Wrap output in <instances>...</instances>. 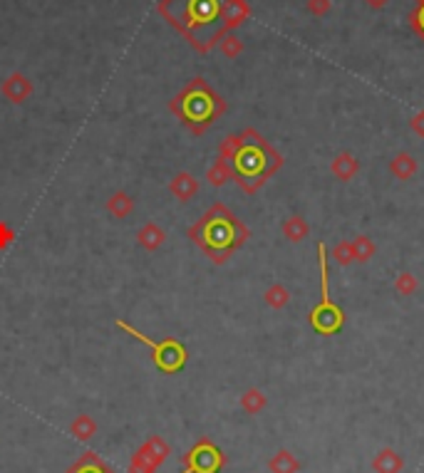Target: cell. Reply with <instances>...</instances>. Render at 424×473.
Returning <instances> with one entry per match:
<instances>
[{"label":"cell","mask_w":424,"mask_h":473,"mask_svg":"<svg viewBox=\"0 0 424 473\" xmlns=\"http://www.w3.org/2000/svg\"><path fill=\"white\" fill-rule=\"evenodd\" d=\"M164 6H179V13H169V23L189 37L196 50L208 52L204 30L216 25L218 37H226L228 30L243 25L251 16V6L246 0H167ZM218 40V42H221Z\"/></svg>","instance_id":"1"},{"label":"cell","mask_w":424,"mask_h":473,"mask_svg":"<svg viewBox=\"0 0 424 473\" xmlns=\"http://www.w3.org/2000/svg\"><path fill=\"white\" fill-rule=\"evenodd\" d=\"M189 238L211 258L216 265H223L243 243L251 238L246 223L238 221L233 211H228L223 203H213L199 223L189 228Z\"/></svg>","instance_id":"2"},{"label":"cell","mask_w":424,"mask_h":473,"mask_svg":"<svg viewBox=\"0 0 424 473\" xmlns=\"http://www.w3.org/2000/svg\"><path fill=\"white\" fill-rule=\"evenodd\" d=\"M241 134H243V146L236 154V159L231 162L233 181L241 186V191L253 196L283 167V154L273 149L268 144V139H263L253 126L243 129Z\"/></svg>","instance_id":"3"},{"label":"cell","mask_w":424,"mask_h":473,"mask_svg":"<svg viewBox=\"0 0 424 473\" xmlns=\"http://www.w3.org/2000/svg\"><path fill=\"white\" fill-rule=\"evenodd\" d=\"M172 112L189 126L192 134H204L213 119L226 112V102L199 77L172 102Z\"/></svg>","instance_id":"4"},{"label":"cell","mask_w":424,"mask_h":473,"mask_svg":"<svg viewBox=\"0 0 424 473\" xmlns=\"http://www.w3.org/2000/svg\"><path fill=\"white\" fill-rule=\"evenodd\" d=\"M318 268H320V300L318 305L310 310V325H313L315 333L320 335H335L343 330L345 325V315L340 310L338 302H333L330 297V287H328V253H325V243H318Z\"/></svg>","instance_id":"5"},{"label":"cell","mask_w":424,"mask_h":473,"mask_svg":"<svg viewBox=\"0 0 424 473\" xmlns=\"http://www.w3.org/2000/svg\"><path fill=\"white\" fill-rule=\"evenodd\" d=\"M117 328L124 330V333L131 335L136 342L147 345V347L152 349V359H154V364H157L159 372L177 374L179 369H184V364H187V359H189V352H187V347L179 342V340L167 337V340H162V342H154L152 337H147L144 333H139L136 328H131L126 320H117Z\"/></svg>","instance_id":"6"},{"label":"cell","mask_w":424,"mask_h":473,"mask_svg":"<svg viewBox=\"0 0 424 473\" xmlns=\"http://www.w3.org/2000/svg\"><path fill=\"white\" fill-rule=\"evenodd\" d=\"M223 466H226V456H223L221 448L208 438H201L184 456L182 473H218Z\"/></svg>","instance_id":"7"},{"label":"cell","mask_w":424,"mask_h":473,"mask_svg":"<svg viewBox=\"0 0 424 473\" xmlns=\"http://www.w3.org/2000/svg\"><path fill=\"white\" fill-rule=\"evenodd\" d=\"M169 453H172L169 443L164 441L162 436H152L147 443H141L139 451L131 456L129 473H154L164 461H167Z\"/></svg>","instance_id":"8"},{"label":"cell","mask_w":424,"mask_h":473,"mask_svg":"<svg viewBox=\"0 0 424 473\" xmlns=\"http://www.w3.org/2000/svg\"><path fill=\"white\" fill-rule=\"evenodd\" d=\"M330 174L343 184L353 181L360 174V159L353 151H340V154H335L333 162H330Z\"/></svg>","instance_id":"9"},{"label":"cell","mask_w":424,"mask_h":473,"mask_svg":"<svg viewBox=\"0 0 424 473\" xmlns=\"http://www.w3.org/2000/svg\"><path fill=\"white\" fill-rule=\"evenodd\" d=\"M419 172V162L414 159L409 151H397V154L389 159V174H392L397 181H412Z\"/></svg>","instance_id":"10"},{"label":"cell","mask_w":424,"mask_h":473,"mask_svg":"<svg viewBox=\"0 0 424 473\" xmlns=\"http://www.w3.org/2000/svg\"><path fill=\"white\" fill-rule=\"evenodd\" d=\"M169 191H172L174 198H179V201L187 203L199 193V179L189 172H179L177 176L169 181Z\"/></svg>","instance_id":"11"},{"label":"cell","mask_w":424,"mask_h":473,"mask_svg":"<svg viewBox=\"0 0 424 473\" xmlns=\"http://www.w3.org/2000/svg\"><path fill=\"white\" fill-rule=\"evenodd\" d=\"M372 471L375 473H402L404 471V458L399 456L394 448L384 446L372 458Z\"/></svg>","instance_id":"12"},{"label":"cell","mask_w":424,"mask_h":473,"mask_svg":"<svg viewBox=\"0 0 424 473\" xmlns=\"http://www.w3.org/2000/svg\"><path fill=\"white\" fill-rule=\"evenodd\" d=\"M164 241H167V231H164L162 226H157V223H144V226L136 231V243H139L144 251H159V248L164 246Z\"/></svg>","instance_id":"13"},{"label":"cell","mask_w":424,"mask_h":473,"mask_svg":"<svg viewBox=\"0 0 424 473\" xmlns=\"http://www.w3.org/2000/svg\"><path fill=\"white\" fill-rule=\"evenodd\" d=\"M30 92H33L30 80H28L25 75H20V72L11 75L6 80V85H3V95H6L8 100L13 102V104H20V102H25L28 97H30Z\"/></svg>","instance_id":"14"},{"label":"cell","mask_w":424,"mask_h":473,"mask_svg":"<svg viewBox=\"0 0 424 473\" xmlns=\"http://www.w3.org/2000/svg\"><path fill=\"white\" fill-rule=\"evenodd\" d=\"M281 233L285 241L290 243H303L305 238L310 236V223L305 221L300 213H293V216H288L285 221L281 223Z\"/></svg>","instance_id":"15"},{"label":"cell","mask_w":424,"mask_h":473,"mask_svg":"<svg viewBox=\"0 0 424 473\" xmlns=\"http://www.w3.org/2000/svg\"><path fill=\"white\" fill-rule=\"evenodd\" d=\"M268 471L271 473H300V461L293 451H288V448H278V451L268 458Z\"/></svg>","instance_id":"16"},{"label":"cell","mask_w":424,"mask_h":473,"mask_svg":"<svg viewBox=\"0 0 424 473\" xmlns=\"http://www.w3.org/2000/svg\"><path fill=\"white\" fill-rule=\"evenodd\" d=\"M231 179H233V167L226 162V159L216 156L213 164L208 167V172H206V181L211 184L213 188H221V186H226Z\"/></svg>","instance_id":"17"},{"label":"cell","mask_w":424,"mask_h":473,"mask_svg":"<svg viewBox=\"0 0 424 473\" xmlns=\"http://www.w3.org/2000/svg\"><path fill=\"white\" fill-rule=\"evenodd\" d=\"M67 473H114V471H112L95 451H87V453H82V458Z\"/></svg>","instance_id":"18"},{"label":"cell","mask_w":424,"mask_h":473,"mask_svg":"<svg viewBox=\"0 0 424 473\" xmlns=\"http://www.w3.org/2000/svg\"><path fill=\"white\" fill-rule=\"evenodd\" d=\"M263 302H266L271 310H283V307H288L290 302V290L283 282H273V285L266 287L263 292Z\"/></svg>","instance_id":"19"},{"label":"cell","mask_w":424,"mask_h":473,"mask_svg":"<svg viewBox=\"0 0 424 473\" xmlns=\"http://www.w3.org/2000/svg\"><path fill=\"white\" fill-rule=\"evenodd\" d=\"M266 407H268V397L258 387H251V389H246V392L241 394V409L246 414H251V417L261 414Z\"/></svg>","instance_id":"20"},{"label":"cell","mask_w":424,"mask_h":473,"mask_svg":"<svg viewBox=\"0 0 424 473\" xmlns=\"http://www.w3.org/2000/svg\"><path fill=\"white\" fill-rule=\"evenodd\" d=\"M131 208H134V198H131L126 191L112 193V198L107 201V211H110L114 218H126L131 213Z\"/></svg>","instance_id":"21"},{"label":"cell","mask_w":424,"mask_h":473,"mask_svg":"<svg viewBox=\"0 0 424 473\" xmlns=\"http://www.w3.org/2000/svg\"><path fill=\"white\" fill-rule=\"evenodd\" d=\"M70 433L77 438V441H90V438L97 433V424H95V419L87 417V414H80V417H77L75 421L70 424Z\"/></svg>","instance_id":"22"},{"label":"cell","mask_w":424,"mask_h":473,"mask_svg":"<svg viewBox=\"0 0 424 473\" xmlns=\"http://www.w3.org/2000/svg\"><path fill=\"white\" fill-rule=\"evenodd\" d=\"M353 251H355V263H367L377 253V243L370 236H355L353 238Z\"/></svg>","instance_id":"23"},{"label":"cell","mask_w":424,"mask_h":473,"mask_svg":"<svg viewBox=\"0 0 424 473\" xmlns=\"http://www.w3.org/2000/svg\"><path fill=\"white\" fill-rule=\"evenodd\" d=\"M417 290H419V277L414 275V273L404 270V273H399V275L394 277V292H397V295L412 297Z\"/></svg>","instance_id":"24"},{"label":"cell","mask_w":424,"mask_h":473,"mask_svg":"<svg viewBox=\"0 0 424 473\" xmlns=\"http://www.w3.org/2000/svg\"><path fill=\"white\" fill-rule=\"evenodd\" d=\"M241 146H243V134H228L226 139L221 141V146H218V156L231 164L238 151H241Z\"/></svg>","instance_id":"25"},{"label":"cell","mask_w":424,"mask_h":473,"mask_svg":"<svg viewBox=\"0 0 424 473\" xmlns=\"http://www.w3.org/2000/svg\"><path fill=\"white\" fill-rule=\"evenodd\" d=\"M330 258H333V261L338 263V265H343V268L353 265V263H355L353 241H340V243H335V248H333V253H330Z\"/></svg>","instance_id":"26"},{"label":"cell","mask_w":424,"mask_h":473,"mask_svg":"<svg viewBox=\"0 0 424 473\" xmlns=\"http://www.w3.org/2000/svg\"><path fill=\"white\" fill-rule=\"evenodd\" d=\"M407 23H409V28L414 30V35H417L419 40H424V0H419L417 8L409 13Z\"/></svg>","instance_id":"27"},{"label":"cell","mask_w":424,"mask_h":473,"mask_svg":"<svg viewBox=\"0 0 424 473\" xmlns=\"http://www.w3.org/2000/svg\"><path fill=\"white\" fill-rule=\"evenodd\" d=\"M221 52L228 57V60H233V57H238L243 52V42L238 40L236 35H226L221 40Z\"/></svg>","instance_id":"28"},{"label":"cell","mask_w":424,"mask_h":473,"mask_svg":"<svg viewBox=\"0 0 424 473\" xmlns=\"http://www.w3.org/2000/svg\"><path fill=\"white\" fill-rule=\"evenodd\" d=\"M308 13L315 18H325L330 11H333V0H308Z\"/></svg>","instance_id":"29"},{"label":"cell","mask_w":424,"mask_h":473,"mask_svg":"<svg viewBox=\"0 0 424 473\" xmlns=\"http://www.w3.org/2000/svg\"><path fill=\"white\" fill-rule=\"evenodd\" d=\"M13 241H16V231L11 228V223L0 221V251H6V248L13 246Z\"/></svg>","instance_id":"30"},{"label":"cell","mask_w":424,"mask_h":473,"mask_svg":"<svg viewBox=\"0 0 424 473\" xmlns=\"http://www.w3.org/2000/svg\"><path fill=\"white\" fill-rule=\"evenodd\" d=\"M409 129H412L414 134L419 136V139H424V109L414 112L412 119H409Z\"/></svg>","instance_id":"31"},{"label":"cell","mask_w":424,"mask_h":473,"mask_svg":"<svg viewBox=\"0 0 424 473\" xmlns=\"http://www.w3.org/2000/svg\"><path fill=\"white\" fill-rule=\"evenodd\" d=\"M363 3L370 11H384V8L389 6V0H363Z\"/></svg>","instance_id":"32"}]
</instances>
